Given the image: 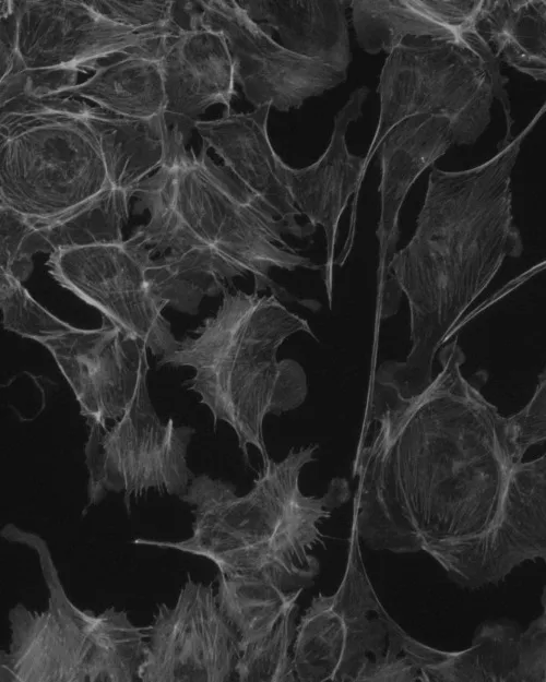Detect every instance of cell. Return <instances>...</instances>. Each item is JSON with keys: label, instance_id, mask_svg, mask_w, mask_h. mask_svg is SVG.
Returning <instances> with one entry per match:
<instances>
[{"label": "cell", "instance_id": "obj_1", "mask_svg": "<svg viewBox=\"0 0 546 682\" xmlns=\"http://www.w3.org/2000/svg\"><path fill=\"white\" fill-rule=\"evenodd\" d=\"M420 393L372 379L352 526L373 550L424 552L459 586L497 585L546 564V451L527 457L509 417L462 372L458 340Z\"/></svg>", "mask_w": 546, "mask_h": 682}, {"label": "cell", "instance_id": "obj_2", "mask_svg": "<svg viewBox=\"0 0 546 682\" xmlns=\"http://www.w3.org/2000/svg\"><path fill=\"white\" fill-rule=\"evenodd\" d=\"M546 99L515 136L503 139L486 161L464 170L434 167L410 242L391 258L389 280L378 296L381 319L392 315L401 294L410 309L411 348L403 361H385L373 379L412 396L432 381V364L459 321L523 242L512 214L511 175L521 146Z\"/></svg>", "mask_w": 546, "mask_h": 682}, {"label": "cell", "instance_id": "obj_3", "mask_svg": "<svg viewBox=\"0 0 546 682\" xmlns=\"http://www.w3.org/2000/svg\"><path fill=\"white\" fill-rule=\"evenodd\" d=\"M167 149L163 165L135 189L136 207L149 222L131 236L153 255L187 254L228 287L250 275L254 291L269 290L282 301L312 311L320 304L300 299L277 284L273 270L323 272L290 246L289 226L259 195L225 166L215 163L203 144L199 153L188 147L192 127L165 121Z\"/></svg>", "mask_w": 546, "mask_h": 682}, {"label": "cell", "instance_id": "obj_4", "mask_svg": "<svg viewBox=\"0 0 546 682\" xmlns=\"http://www.w3.org/2000/svg\"><path fill=\"white\" fill-rule=\"evenodd\" d=\"M317 450L310 444L290 448L281 460L270 458L244 495L230 482L195 476L179 496L191 506V536L180 541L138 538L133 543L202 557L224 574L262 575L287 591L310 587L320 572L313 551L327 548L321 526L351 499L342 477L333 478L322 495L301 491V469L316 459Z\"/></svg>", "mask_w": 546, "mask_h": 682}, {"label": "cell", "instance_id": "obj_5", "mask_svg": "<svg viewBox=\"0 0 546 682\" xmlns=\"http://www.w3.org/2000/svg\"><path fill=\"white\" fill-rule=\"evenodd\" d=\"M299 332L317 339L308 321L276 296L227 290L216 312L158 364L190 368L185 385L207 407L214 426L232 428L247 464L249 446L265 464V417L298 408L308 393L304 368L277 358L281 345Z\"/></svg>", "mask_w": 546, "mask_h": 682}, {"label": "cell", "instance_id": "obj_6", "mask_svg": "<svg viewBox=\"0 0 546 682\" xmlns=\"http://www.w3.org/2000/svg\"><path fill=\"white\" fill-rule=\"evenodd\" d=\"M1 536L33 549L49 590L48 608L32 611L23 603L10 609V643L0 651L1 682H134L146 645V626L127 612L78 608L67 596L47 542L12 524Z\"/></svg>", "mask_w": 546, "mask_h": 682}, {"label": "cell", "instance_id": "obj_7", "mask_svg": "<svg viewBox=\"0 0 546 682\" xmlns=\"http://www.w3.org/2000/svg\"><path fill=\"white\" fill-rule=\"evenodd\" d=\"M0 206L50 218L110 187L102 151L66 97L1 101Z\"/></svg>", "mask_w": 546, "mask_h": 682}, {"label": "cell", "instance_id": "obj_8", "mask_svg": "<svg viewBox=\"0 0 546 682\" xmlns=\"http://www.w3.org/2000/svg\"><path fill=\"white\" fill-rule=\"evenodd\" d=\"M508 77L465 46L443 40L407 39L392 49L379 75L380 112L365 155V170L387 134L415 116L447 119L455 145L475 143L490 123L494 99L502 106L506 135L513 119Z\"/></svg>", "mask_w": 546, "mask_h": 682}, {"label": "cell", "instance_id": "obj_9", "mask_svg": "<svg viewBox=\"0 0 546 682\" xmlns=\"http://www.w3.org/2000/svg\"><path fill=\"white\" fill-rule=\"evenodd\" d=\"M352 526L344 574L331 595L313 597L296 625V681H361L387 651L394 620L368 577Z\"/></svg>", "mask_w": 546, "mask_h": 682}, {"label": "cell", "instance_id": "obj_10", "mask_svg": "<svg viewBox=\"0 0 546 682\" xmlns=\"http://www.w3.org/2000/svg\"><path fill=\"white\" fill-rule=\"evenodd\" d=\"M194 433L193 428L173 419L163 421L152 404L147 382L142 384L120 418L107 428H88L85 510L108 492L122 493L128 510L131 498L150 491L182 495L195 477L187 460Z\"/></svg>", "mask_w": 546, "mask_h": 682}, {"label": "cell", "instance_id": "obj_11", "mask_svg": "<svg viewBox=\"0 0 546 682\" xmlns=\"http://www.w3.org/2000/svg\"><path fill=\"white\" fill-rule=\"evenodd\" d=\"M152 251L130 237L49 254L51 277L106 320L145 343L159 359L173 354L178 340L163 314L166 308L147 276Z\"/></svg>", "mask_w": 546, "mask_h": 682}, {"label": "cell", "instance_id": "obj_12", "mask_svg": "<svg viewBox=\"0 0 546 682\" xmlns=\"http://www.w3.org/2000/svg\"><path fill=\"white\" fill-rule=\"evenodd\" d=\"M202 28L224 37L236 84L254 108L297 109L346 80V70L282 46L238 1H198L194 31Z\"/></svg>", "mask_w": 546, "mask_h": 682}, {"label": "cell", "instance_id": "obj_13", "mask_svg": "<svg viewBox=\"0 0 546 682\" xmlns=\"http://www.w3.org/2000/svg\"><path fill=\"white\" fill-rule=\"evenodd\" d=\"M25 69H95L104 59L158 60L180 33L173 24L133 29L108 21L86 1H14Z\"/></svg>", "mask_w": 546, "mask_h": 682}, {"label": "cell", "instance_id": "obj_14", "mask_svg": "<svg viewBox=\"0 0 546 682\" xmlns=\"http://www.w3.org/2000/svg\"><path fill=\"white\" fill-rule=\"evenodd\" d=\"M187 577L175 605H157L146 625L140 681L224 682L235 675L238 634L223 613L213 585Z\"/></svg>", "mask_w": 546, "mask_h": 682}, {"label": "cell", "instance_id": "obj_15", "mask_svg": "<svg viewBox=\"0 0 546 682\" xmlns=\"http://www.w3.org/2000/svg\"><path fill=\"white\" fill-rule=\"evenodd\" d=\"M38 344L51 354L87 428H107L120 418L147 382V346L106 320L96 328L68 323Z\"/></svg>", "mask_w": 546, "mask_h": 682}, {"label": "cell", "instance_id": "obj_16", "mask_svg": "<svg viewBox=\"0 0 546 682\" xmlns=\"http://www.w3.org/2000/svg\"><path fill=\"white\" fill-rule=\"evenodd\" d=\"M366 86L355 89L336 113L330 143L324 153L311 165L302 168L287 166V183L293 202L313 227L320 226L325 239V262L322 279L329 307L333 302L335 244L341 217L354 195L353 213L366 175L365 155L348 151L346 133L352 122L361 116L368 96Z\"/></svg>", "mask_w": 546, "mask_h": 682}, {"label": "cell", "instance_id": "obj_17", "mask_svg": "<svg viewBox=\"0 0 546 682\" xmlns=\"http://www.w3.org/2000/svg\"><path fill=\"white\" fill-rule=\"evenodd\" d=\"M360 48L389 53L407 39L451 41L467 47L491 67L500 61L480 31L484 1H351Z\"/></svg>", "mask_w": 546, "mask_h": 682}, {"label": "cell", "instance_id": "obj_18", "mask_svg": "<svg viewBox=\"0 0 546 682\" xmlns=\"http://www.w3.org/2000/svg\"><path fill=\"white\" fill-rule=\"evenodd\" d=\"M271 109L264 106L248 112H225L215 120H199L195 131L203 144L222 158L224 166L277 213L294 237L305 239L317 228L308 222H298L302 215L288 189V165L277 155L269 136Z\"/></svg>", "mask_w": 546, "mask_h": 682}, {"label": "cell", "instance_id": "obj_19", "mask_svg": "<svg viewBox=\"0 0 546 682\" xmlns=\"http://www.w3.org/2000/svg\"><path fill=\"white\" fill-rule=\"evenodd\" d=\"M455 145L450 122L440 117L415 116L395 125L381 142L379 183L380 216L376 230L379 243L378 295L389 280L388 266L396 252L400 212L406 195L424 172Z\"/></svg>", "mask_w": 546, "mask_h": 682}, {"label": "cell", "instance_id": "obj_20", "mask_svg": "<svg viewBox=\"0 0 546 682\" xmlns=\"http://www.w3.org/2000/svg\"><path fill=\"white\" fill-rule=\"evenodd\" d=\"M165 91V112L194 121L211 106L230 112L235 94L233 60L224 37L198 29L181 33L159 59Z\"/></svg>", "mask_w": 546, "mask_h": 682}, {"label": "cell", "instance_id": "obj_21", "mask_svg": "<svg viewBox=\"0 0 546 682\" xmlns=\"http://www.w3.org/2000/svg\"><path fill=\"white\" fill-rule=\"evenodd\" d=\"M288 50L346 70L352 61L346 10L351 1H238Z\"/></svg>", "mask_w": 546, "mask_h": 682}, {"label": "cell", "instance_id": "obj_22", "mask_svg": "<svg viewBox=\"0 0 546 682\" xmlns=\"http://www.w3.org/2000/svg\"><path fill=\"white\" fill-rule=\"evenodd\" d=\"M66 98L94 135L111 184L133 196L136 187L164 163L167 132L163 113L147 119L128 118L78 98Z\"/></svg>", "mask_w": 546, "mask_h": 682}, {"label": "cell", "instance_id": "obj_23", "mask_svg": "<svg viewBox=\"0 0 546 682\" xmlns=\"http://www.w3.org/2000/svg\"><path fill=\"white\" fill-rule=\"evenodd\" d=\"M94 74L54 96L87 99L112 113L147 119L165 109L159 61L145 57H120L94 69Z\"/></svg>", "mask_w": 546, "mask_h": 682}, {"label": "cell", "instance_id": "obj_24", "mask_svg": "<svg viewBox=\"0 0 546 682\" xmlns=\"http://www.w3.org/2000/svg\"><path fill=\"white\" fill-rule=\"evenodd\" d=\"M131 194L110 187L92 200L50 218H29V250L51 254L72 248L123 241Z\"/></svg>", "mask_w": 546, "mask_h": 682}, {"label": "cell", "instance_id": "obj_25", "mask_svg": "<svg viewBox=\"0 0 546 682\" xmlns=\"http://www.w3.org/2000/svg\"><path fill=\"white\" fill-rule=\"evenodd\" d=\"M479 27L500 62L546 83V1H484Z\"/></svg>", "mask_w": 546, "mask_h": 682}, {"label": "cell", "instance_id": "obj_26", "mask_svg": "<svg viewBox=\"0 0 546 682\" xmlns=\"http://www.w3.org/2000/svg\"><path fill=\"white\" fill-rule=\"evenodd\" d=\"M301 593L287 591L262 575L218 572L217 601L238 634L239 653L266 637L295 610Z\"/></svg>", "mask_w": 546, "mask_h": 682}, {"label": "cell", "instance_id": "obj_27", "mask_svg": "<svg viewBox=\"0 0 546 682\" xmlns=\"http://www.w3.org/2000/svg\"><path fill=\"white\" fill-rule=\"evenodd\" d=\"M151 285L167 308L195 314L204 297L229 290L228 286L187 254L154 255L147 268Z\"/></svg>", "mask_w": 546, "mask_h": 682}, {"label": "cell", "instance_id": "obj_28", "mask_svg": "<svg viewBox=\"0 0 546 682\" xmlns=\"http://www.w3.org/2000/svg\"><path fill=\"white\" fill-rule=\"evenodd\" d=\"M295 618L296 609L284 615L266 637L239 653L235 667L238 681H296L293 661Z\"/></svg>", "mask_w": 546, "mask_h": 682}, {"label": "cell", "instance_id": "obj_29", "mask_svg": "<svg viewBox=\"0 0 546 682\" xmlns=\"http://www.w3.org/2000/svg\"><path fill=\"white\" fill-rule=\"evenodd\" d=\"M0 307L4 330L37 343L68 325L35 300L23 283L2 274Z\"/></svg>", "mask_w": 546, "mask_h": 682}, {"label": "cell", "instance_id": "obj_30", "mask_svg": "<svg viewBox=\"0 0 546 682\" xmlns=\"http://www.w3.org/2000/svg\"><path fill=\"white\" fill-rule=\"evenodd\" d=\"M80 69L44 68L24 69L1 79L0 100L20 95L34 97L54 96L75 86Z\"/></svg>", "mask_w": 546, "mask_h": 682}, {"label": "cell", "instance_id": "obj_31", "mask_svg": "<svg viewBox=\"0 0 546 682\" xmlns=\"http://www.w3.org/2000/svg\"><path fill=\"white\" fill-rule=\"evenodd\" d=\"M86 3L108 21L133 29L171 24L173 1H86Z\"/></svg>", "mask_w": 546, "mask_h": 682}, {"label": "cell", "instance_id": "obj_32", "mask_svg": "<svg viewBox=\"0 0 546 682\" xmlns=\"http://www.w3.org/2000/svg\"><path fill=\"white\" fill-rule=\"evenodd\" d=\"M542 612L519 634L512 681L546 682V585L541 596Z\"/></svg>", "mask_w": 546, "mask_h": 682}, {"label": "cell", "instance_id": "obj_33", "mask_svg": "<svg viewBox=\"0 0 546 682\" xmlns=\"http://www.w3.org/2000/svg\"><path fill=\"white\" fill-rule=\"evenodd\" d=\"M517 442L530 452L534 446L546 444V368L538 375L537 385L529 403L512 416H508Z\"/></svg>", "mask_w": 546, "mask_h": 682}, {"label": "cell", "instance_id": "obj_34", "mask_svg": "<svg viewBox=\"0 0 546 682\" xmlns=\"http://www.w3.org/2000/svg\"><path fill=\"white\" fill-rule=\"evenodd\" d=\"M1 79L24 70L19 53V24L14 1H1Z\"/></svg>", "mask_w": 546, "mask_h": 682}]
</instances>
